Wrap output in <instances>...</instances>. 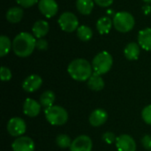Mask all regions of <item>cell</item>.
<instances>
[{
  "label": "cell",
  "instance_id": "cell-1",
  "mask_svg": "<svg viewBox=\"0 0 151 151\" xmlns=\"http://www.w3.org/2000/svg\"><path fill=\"white\" fill-rule=\"evenodd\" d=\"M35 37L27 32H21L17 35L12 41V50L19 58L30 56L35 49Z\"/></svg>",
  "mask_w": 151,
  "mask_h": 151
},
{
  "label": "cell",
  "instance_id": "cell-2",
  "mask_svg": "<svg viewBox=\"0 0 151 151\" xmlns=\"http://www.w3.org/2000/svg\"><path fill=\"white\" fill-rule=\"evenodd\" d=\"M93 71L92 65L84 58H76L73 60L67 67L69 75L78 81H88L93 74Z\"/></svg>",
  "mask_w": 151,
  "mask_h": 151
},
{
  "label": "cell",
  "instance_id": "cell-3",
  "mask_svg": "<svg viewBox=\"0 0 151 151\" xmlns=\"http://www.w3.org/2000/svg\"><path fill=\"white\" fill-rule=\"evenodd\" d=\"M44 114L47 121L52 126H63L68 120V113L66 110L58 105L46 108Z\"/></svg>",
  "mask_w": 151,
  "mask_h": 151
},
{
  "label": "cell",
  "instance_id": "cell-4",
  "mask_svg": "<svg viewBox=\"0 0 151 151\" xmlns=\"http://www.w3.org/2000/svg\"><path fill=\"white\" fill-rule=\"evenodd\" d=\"M113 64L112 56L107 51H102L95 56L92 61V67L94 73H96L100 75L107 73Z\"/></svg>",
  "mask_w": 151,
  "mask_h": 151
},
{
  "label": "cell",
  "instance_id": "cell-5",
  "mask_svg": "<svg viewBox=\"0 0 151 151\" xmlns=\"http://www.w3.org/2000/svg\"><path fill=\"white\" fill-rule=\"evenodd\" d=\"M112 21L115 29L121 33H127L131 31L135 24L134 16L127 12H117L114 15Z\"/></svg>",
  "mask_w": 151,
  "mask_h": 151
},
{
  "label": "cell",
  "instance_id": "cell-6",
  "mask_svg": "<svg viewBox=\"0 0 151 151\" xmlns=\"http://www.w3.org/2000/svg\"><path fill=\"white\" fill-rule=\"evenodd\" d=\"M58 22L61 29L67 33L73 32L79 27V20L77 16L70 12H65L62 13L59 16Z\"/></svg>",
  "mask_w": 151,
  "mask_h": 151
},
{
  "label": "cell",
  "instance_id": "cell-7",
  "mask_svg": "<svg viewBox=\"0 0 151 151\" xmlns=\"http://www.w3.org/2000/svg\"><path fill=\"white\" fill-rule=\"evenodd\" d=\"M27 125L25 121L19 117L11 119L7 123V132L13 137H19L25 134Z\"/></svg>",
  "mask_w": 151,
  "mask_h": 151
},
{
  "label": "cell",
  "instance_id": "cell-8",
  "mask_svg": "<svg viewBox=\"0 0 151 151\" xmlns=\"http://www.w3.org/2000/svg\"><path fill=\"white\" fill-rule=\"evenodd\" d=\"M93 142L88 135H80L76 137L70 147V151H92Z\"/></svg>",
  "mask_w": 151,
  "mask_h": 151
},
{
  "label": "cell",
  "instance_id": "cell-9",
  "mask_svg": "<svg viewBox=\"0 0 151 151\" xmlns=\"http://www.w3.org/2000/svg\"><path fill=\"white\" fill-rule=\"evenodd\" d=\"M38 8L46 18H52L58 11V5L55 0H40L38 2Z\"/></svg>",
  "mask_w": 151,
  "mask_h": 151
},
{
  "label": "cell",
  "instance_id": "cell-10",
  "mask_svg": "<svg viewBox=\"0 0 151 151\" xmlns=\"http://www.w3.org/2000/svg\"><path fill=\"white\" fill-rule=\"evenodd\" d=\"M13 151H35V144L28 136H19L12 144Z\"/></svg>",
  "mask_w": 151,
  "mask_h": 151
},
{
  "label": "cell",
  "instance_id": "cell-11",
  "mask_svg": "<svg viewBox=\"0 0 151 151\" xmlns=\"http://www.w3.org/2000/svg\"><path fill=\"white\" fill-rule=\"evenodd\" d=\"M118 151H136V143L133 137L128 134H121L116 139Z\"/></svg>",
  "mask_w": 151,
  "mask_h": 151
},
{
  "label": "cell",
  "instance_id": "cell-12",
  "mask_svg": "<svg viewBox=\"0 0 151 151\" xmlns=\"http://www.w3.org/2000/svg\"><path fill=\"white\" fill-rule=\"evenodd\" d=\"M42 85V79L41 78V76L37 74H31L24 80L22 83V88L26 92L32 93L38 90Z\"/></svg>",
  "mask_w": 151,
  "mask_h": 151
},
{
  "label": "cell",
  "instance_id": "cell-13",
  "mask_svg": "<svg viewBox=\"0 0 151 151\" xmlns=\"http://www.w3.org/2000/svg\"><path fill=\"white\" fill-rule=\"evenodd\" d=\"M41 104L32 98H27L23 104L24 113L30 118H35L38 116L41 111Z\"/></svg>",
  "mask_w": 151,
  "mask_h": 151
},
{
  "label": "cell",
  "instance_id": "cell-14",
  "mask_svg": "<svg viewBox=\"0 0 151 151\" xmlns=\"http://www.w3.org/2000/svg\"><path fill=\"white\" fill-rule=\"evenodd\" d=\"M108 119L107 112L103 109H96L89 116V123L93 127H100L104 125Z\"/></svg>",
  "mask_w": 151,
  "mask_h": 151
},
{
  "label": "cell",
  "instance_id": "cell-15",
  "mask_svg": "<svg viewBox=\"0 0 151 151\" xmlns=\"http://www.w3.org/2000/svg\"><path fill=\"white\" fill-rule=\"evenodd\" d=\"M49 30H50L49 23L47 21L42 20V19L35 22V24L33 25V27H32L34 36L38 39L43 38L49 33Z\"/></svg>",
  "mask_w": 151,
  "mask_h": 151
},
{
  "label": "cell",
  "instance_id": "cell-16",
  "mask_svg": "<svg viewBox=\"0 0 151 151\" xmlns=\"http://www.w3.org/2000/svg\"><path fill=\"white\" fill-rule=\"evenodd\" d=\"M138 43L142 49L151 51V28L147 27L139 32Z\"/></svg>",
  "mask_w": 151,
  "mask_h": 151
},
{
  "label": "cell",
  "instance_id": "cell-17",
  "mask_svg": "<svg viewBox=\"0 0 151 151\" xmlns=\"http://www.w3.org/2000/svg\"><path fill=\"white\" fill-rule=\"evenodd\" d=\"M23 14L24 12L21 7L13 6L6 12L5 18L10 23H19L23 18Z\"/></svg>",
  "mask_w": 151,
  "mask_h": 151
},
{
  "label": "cell",
  "instance_id": "cell-18",
  "mask_svg": "<svg viewBox=\"0 0 151 151\" xmlns=\"http://www.w3.org/2000/svg\"><path fill=\"white\" fill-rule=\"evenodd\" d=\"M141 46L139 45V43L136 42H130L128 43L125 50H124V54L125 57L128 59V60H136L138 59L139 56H140V52H141Z\"/></svg>",
  "mask_w": 151,
  "mask_h": 151
},
{
  "label": "cell",
  "instance_id": "cell-19",
  "mask_svg": "<svg viewBox=\"0 0 151 151\" xmlns=\"http://www.w3.org/2000/svg\"><path fill=\"white\" fill-rule=\"evenodd\" d=\"M88 86L91 90L100 91L104 88V81L100 74L93 73L90 78L88 80Z\"/></svg>",
  "mask_w": 151,
  "mask_h": 151
},
{
  "label": "cell",
  "instance_id": "cell-20",
  "mask_svg": "<svg viewBox=\"0 0 151 151\" xmlns=\"http://www.w3.org/2000/svg\"><path fill=\"white\" fill-rule=\"evenodd\" d=\"M113 25V21L109 17H102L96 22V29L101 35L108 34Z\"/></svg>",
  "mask_w": 151,
  "mask_h": 151
},
{
  "label": "cell",
  "instance_id": "cell-21",
  "mask_svg": "<svg viewBox=\"0 0 151 151\" xmlns=\"http://www.w3.org/2000/svg\"><path fill=\"white\" fill-rule=\"evenodd\" d=\"M76 7L80 13L89 15L94 8V0H76Z\"/></svg>",
  "mask_w": 151,
  "mask_h": 151
},
{
  "label": "cell",
  "instance_id": "cell-22",
  "mask_svg": "<svg viewBox=\"0 0 151 151\" xmlns=\"http://www.w3.org/2000/svg\"><path fill=\"white\" fill-rule=\"evenodd\" d=\"M55 99V93L51 90H46L40 96V104L44 108H49L50 106H53Z\"/></svg>",
  "mask_w": 151,
  "mask_h": 151
},
{
  "label": "cell",
  "instance_id": "cell-23",
  "mask_svg": "<svg viewBox=\"0 0 151 151\" xmlns=\"http://www.w3.org/2000/svg\"><path fill=\"white\" fill-rule=\"evenodd\" d=\"M77 36L81 41L88 42L92 38L93 31L89 27L82 25V26H80L77 29Z\"/></svg>",
  "mask_w": 151,
  "mask_h": 151
},
{
  "label": "cell",
  "instance_id": "cell-24",
  "mask_svg": "<svg viewBox=\"0 0 151 151\" xmlns=\"http://www.w3.org/2000/svg\"><path fill=\"white\" fill-rule=\"evenodd\" d=\"M12 49V42L6 36L1 35L0 36V56L4 57L6 56L10 50Z\"/></svg>",
  "mask_w": 151,
  "mask_h": 151
},
{
  "label": "cell",
  "instance_id": "cell-25",
  "mask_svg": "<svg viewBox=\"0 0 151 151\" xmlns=\"http://www.w3.org/2000/svg\"><path fill=\"white\" fill-rule=\"evenodd\" d=\"M56 142H57V145L58 147H60L62 149H66V148L71 147V144L73 142L71 141V138L67 134H58L57 136Z\"/></svg>",
  "mask_w": 151,
  "mask_h": 151
},
{
  "label": "cell",
  "instance_id": "cell-26",
  "mask_svg": "<svg viewBox=\"0 0 151 151\" xmlns=\"http://www.w3.org/2000/svg\"><path fill=\"white\" fill-rule=\"evenodd\" d=\"M142 117L144 122L151 126V104L146 106L142 111Z\"/></svg>",
  "mask_w": 151,
  "mask_h": 151
},
{
  "label": "cell",
  "instance_id": "cell-27",
  "mask_svg": "<svg viewBox=\"0 0 151 151\" xmlns=\"http://www.w3.org/2000/svg\"><path fill=\"white\" fill-rule=\"evenodd\" d=\"M1 80L3 81H9L12 79V72L9 68L5 66L1 67Z\"/></svg>",
  "mask_w": 151,
  "mask_h": 151
},
{
  "label": "cell",
  "instance_id": "cell-28",
  "mask_svg": "<svg viewBox=\"0 0 151 151\" xmlns=\"http://www.w3.org/2000/svg\"><path fill=\"white\" fill-rule=\"evenodd\" d=\"M102 138H103V141H104V142H106L107 144H111V143H113V142L116 141V139H117V138L115 137L114 134L111 133V132H106V133H104V134H103Z\"/></svg>",
  "mask_w": 151,
  "mask_h": 151
},
{
  "label": "cell",
  "instance_id": "cell-29",
  "mask_svg": "<svg viewBox=\"0 0 151 151\" xmlns=\"http://www.w3.org/2000/svg\"><path fill=\"white\" fill-rule=\"evenodd\" d=\"M48 42L47 40L43 39V38H40L36 41V43H35V48L39 50H46L48 49Z\"/></svg>",
  "mask_w": 151,
  "mask_h": 151
},
{
  "label": "cell",
  "instance_id": "cell-30",
  "mask_svg": "<svg viewBox=\"0 0 151 151\" xmlns=\"http://www.w3.org/2000/svg\"><path fill=\"white\" fill-rule=\"evenodd\" d=\"M17 2V4L24 8H29L31 6H33L37 0H15Z\"/></svg>",
  "mask_w": 151,
  "mask_h": 151
},
{
  "label": "cell",
  "instance_id": "cell-31",
  "mask_svg": "<svg viewBox=\"0 0 151 151\" xmlns=\"http://www.w3.org/2000/svg\"><path fill=\"white\" fill-rule=\"evenodd\" d=\"M142 144L147 150H151V135H144L142 139Z\"/></svg>",
  "mask_w": 151,
  "mask_h": 151
},
{
  "label": "cell",
  "instance_id": "cell-32",
  "mask_svg": "<svg viewBox=\"0 0 151 151\" xmlns=\"http://www.w3.org/2000/svg\"><path fill=\"white\" fill-rule=\"evenodd\" d=\"M96 4H98L101 7H107L110 6L114 0H94Z\"/></svg>",
  "mask_w": 151,
  "mask_h": 151
},
{
  "label": "cell",
  "instance_id": "cell-33",
  "mask_svg": "<svg viewBox=\"0 0 151 151\" xmlns=\"http://www.w3.org/2000/svg\"><path fill=\"white\" fill-rule=\"evenodd\" d=\"M143 11H144V13L145 14H150L151 12V7L150 5H145L143 7Z\"/></svg>",
  "mask_w": 151,
  "mask_h": 151
},
{
  "label": "cell",
  "instance_id": "cell-34",
  "mask_svg": "<svg viewBox=\"0 0 151 151\" xmlns=\"http://www.w3.org/2000/svg\"><path fill=\"white\" fill-rule=\"evenodd\" d=\"M145 3H148V4H150V3H151V0H143Z\"/></svg>",
  "mask_w": 151,
  "mask_h": 151
},
{
  "label": "cell",
  "instance_id": "cell-35",
  "mask_svg": "<svg viewBox=\"0 0 151 151\" xmlns=\"http://www.w3.org/2000/svg\"><path fill=\"white\" fill-rule=\"evenodd\" d=\"M150 151H151V150H150Z\"/></svg>",
  "mask_w": 151,
  "mask_h": 151
}]
</instances>
